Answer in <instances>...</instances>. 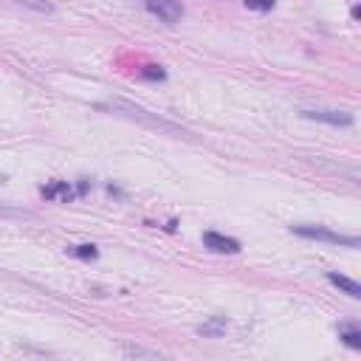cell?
Returning a JSON list of instances; mask_svg holds the SVG:
<instances>
[{"instance_id": "cell-1", "label": "cell", "mask_w": 361, "mask_h": 361, "mask_svg": "<svg viewBox=\"0 0 361 361\" xmlns=\"http://www.w3.org/2000/svg\"><path fill=\"white\" fill-rule=\"evenodd\" d=\"M293 234L305 237V240H319V243H330V245H344V248H358V237L355 234H338V231H330L324 226H307V223H299V226H290Z\"/></svg>"}, {"instance_id": "cell-2", "label": "cell", "mask_w": 361, "mask_h": 361, "mask_svg": "<svg viewBox=\"0 0 361 361\" xmlns=\"http://www.w3.org/2000/svg\"><path fill=\"white\" fill-rule=\"evenodd\" d=\"M144 6H147V11L149 14H155L161 23H166V25H175V23H180L183 20V3L180 0H144Z\"/></svg>"}, {"instance_id": "cell-3", "label": "cell", "mask_w": 361, "mask_h": 361, "mask_svg": "<svg viewBox=\"0 0 361 361\" xmlns=\"http://www.w3.org/2000/svg\"><path fill=\"white\" fill-rule=\"evenodd\" d=\"M307 121H322V124H333V127H350L353 124V113L347 110H330V107H307L299 113Z\"/></svg>"}, {"instance_id": "cell-4", "label": "cell", "mask_w": 361, "mask_h": 361, "mask_svg": "<svg viewBox=\"0 0 361 361\" xmlns=\"http://www.w3.org/2000/svg\"><path fill=\"white\" fill-rule=\"evenodd\" d=\"M104 107H110V110H124V116L141 118V121H147V124H152V127H161V130H175V124H169V121H164V118H158V116H147L144 107L130 104V102H110V104H104Z\"/></svg>"}, {"instance_id": "cell-5", "label": "cell", "mask_w": 361, "mask_h": 361, "mask_svg": "<svg viewBox=\"0 0 361 361\" xmlns=\"http://www.w3.org/2000/svg\"><path fill=\"white\" fill-rule=\"evenodd\" d=\"M203 245L214 254H237L240 251V243L234 237L220 234V231H203Z\"/></svg>"}, {"instance_id": "cell-6", "label": "cell", "mask_w": 361, "mask_h": 361, "mask_svg": "<svg viewBox=\"0 0 361 361\" xmlns=\"http://www.w3.org/2000/svg\"><path fill=\"white\" fill-rule=\"evenodd\" d=\"M327 279H330L341 293H347L350 299H361V285H358L355 279H350V276H344V274H336V271H330Z\"/></svg>"}, {"instance_id": "cell-7", "label": "cell", "mask_w": 361, "mask_h": 361, "mask_svg": "<svg viewBox=\"0 0 361 361\" xmlns=\"http://www.w3.org/2000/svg\"><path fill=\"white\" fill-rule=\"evenodd\" d=\"M226 327H228V322H226L223 316H214L212 322L200 324V327H197V333H200V336H212V338H217V336H223V333H226Z\"/></svg>"}, {"instance_id": "cell-8", "label": "cell", "mask_w": 361, "mask_h": 361, "mask_svg": "<svg viewBox=\"0 0 361 361\" xmlns=\"http://www.w3.org/2000/svg\"><path fill=\"white\" fill-rule=\"evenodd\" d=\"M42 195H45V197H56V195H59L62 200H71V197H73V192H71V186H68L65 180H54L51 186H42Z\"/></svg>"}, {"instance_id": "cell-9", "label": "cell", "mask_w": 361, "mask_h": 361, "mask_svg": "<svg viewBox=\"0 0 361 361\" xmlns=\"http://www.w3.org/2000/svg\"><path fill=\"white\" fill-rule=\"evenodd\" d=\"M68 254L71 257H79V259H96L99 257V248L85 243V245H68Z\"/></svg>"}, {"instance_id": "cell-10", "label": "cell", "mask_w": 361, "mask_h": 361, "mask_svg": "<svg viewBox=\"0 0 361 361\" xmlns=\"http://www.w3.org/2000/svg\"><path fill=\"white\" fill-rule=\"evenodd\" d=\"M338 338H344V344H350L353 350H361V330L358 327H341Z\"/></svg>"}, {"instance_id": "cell-11", "label": "cell", "mask_w": 361, "mask_h": 361, "mask_svg": "<svg viewBox=\"0 0 361 361\" xmlns=\"http://www.w3.org/2000/svg\"><path fill=\"white\" fill-rule=\"evenodd\" d=\"M141 76H144V79H158V82H161V79H166V71H164L161 65H147V68L141 71Z\"/></svg>"}, {"instance_id": "cell-12", "label": "cell", "mask_w": 361, "mask_h": 361, "mask_svg": "<svg viewBox=\"0 0 361 361\" xmlns=\"http://www.w3.org/2000/svg\"><path fill=\"white\" fill-rule=\"evenodd\" d=\"M274 3L276 0H245V8H251V11H271Z\"/></svg>"}, {"instance_id": "cell-13", "label": "cell", "mask_w": 361, "mask_h": 361, "mask_svg": "<svg viewBox=\"0 0 361 361\" xmlns=\"http://www.w3.org/2000/svg\"><path fill=\"white\" fill-rule=\"evenodd\" d=\"M124 353H127V355H149V358H158V353H147V350H141V347H124Z\"/></svg>"}, {"instance_id": "cell-14", "label": "cell", "mask_w": 361, "mask_h": 361, "mask_svg": "<svg viewBox=\"0 0 361 361\" xmlns=\"http://www.w3.org/2000/svg\"><path fill=\"white\" fill-rule=\"evenodd\" d=\"M3 180H6V175H0V183H3Z\"/></svg>"}]
</instances>
